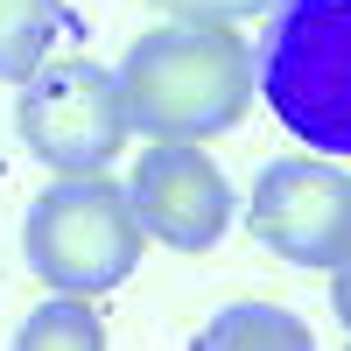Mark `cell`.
<instances>
[{"mask_svg":"<svg viewBox=\"0 0 351 351\" xmlns=\"http://www.w3.org/2000/svg\"><path fill=\"white\" fill-rule=\"evenodd\" d=\"M14 127L28 141V155L49 169H106L112 155L127 148V99L120 77L92 56H43L36 71L21 77V106Z\"/></svg>","mask_w":351,"mask_h":351,"instance_id":"cell-4","label":"cell"},{"mask_svg":"<svg viewBox=\"0 0 351 351\" xmlns=\"http://www.w3.org/2000/svg\"><path fill=\"white\" fill-rule=\"evenodd\" d=\"M14 344H21V351H99V344H106V324H99L92 295L56 288L49 302H36V309L14 324Z\"/></svg>","mask_w":351,"mask_h":351,"instance_id":"cell-8","label":"cell"},{"mask_svg":"<svg viewBox=\"0 0 351 351\" xmlns=\"http://www.w3.org/2000/svg\"><path fill=\"white\" fill-rule=\"evenodd\" d=\"M253 92L309 141V155H351V0H274L253 43Z\"/></svg>","mask_w":351,"mask_h":351,"instance_id":"cell-2","label":"cell"},{"mask_svg":"<svg viewBox=\"0 0 351 351\" xmlns=\"http://www.w3.org/2000/svg\"><path fill=\"white\" fill-rule=\"evenodd\" d=\"M246 232L288 267H337L351 253V176L330 155H288L253 176Z\"/></svg>","mask_w":351,"mask_h":351,"instance_id":"cell-5","label":"cell"},{"mask_svg":"<svg viewBox=\"0 0 351 351\" xmlns=\"http://www.w3.org/2000/svg\"><path fill=\"white\" fill-rule=\"evenodd\" d=\"M330 274V309H337V324H344V337H351V253L337 260V267H324Z\"/></svg>","mask_w":351,"mask_h":351,"instance_id":"cell-11","label":"cell"},{"mask_svg":"<svg viewBox=\"0 0 351 351\" xmlns=\"http://www.w3.org/2000/svg\"><path fill=\"white\" fill-rule=\"evenodd\" d=\"M127 204L141 232L176 253H211L239 211V197H232L225 169L204 155V141H148L127 176Z\"/></svg>","mask_w":351,"mask_h":351,"instance_id":"cell-6","label":"cell"},{"mask_svg":"<svg viewBox=\"0 0 351 351\" xmlns=\"http://www.w3.org/2000/svg\"><path fill=\"white\" fill-rule=\"evenodd\" d=\"M204 351H309V324L288 316L281 302H225L197 330Z\"/></svg>","mask_w":351,"mask_h":351,"instance_id":"cell-7","label":"cell"},{"mask_svg":"<svg viewBox=\"0 0 351 351\" xmlns=\"http://www.w3.org/2000/svg\"><path fill=\"white\" fill-rule=\"evenodd\" d=\"M141 232L127 183L106 169H56V183L28 204L21 218V253L49 288H77V295H106L141 267Z\"/></svg>","mask_w":351,"mask_h":351,"instance_id":"cell-3","label":"cell"},{"mask_svg":"<svg viewBox=\"0 0 351 351\" xmlns=\"http://www.w3.org/2000/svg\"><path fill=\"white\" fill-rule=\"evenodd\" d=\"M169 21H218V28H246L274 8V0H155Z\"/></svg>","mask_w":351,"mask_h":351,"instance_id":"cell-10","label":"cell"},{"mask_svg":"<svg viewBox=\"0 0 351 351\" xmlns=\"http://www.w3.org/2000/svg\"><path fill=\"white\" fill-rule=\"evenodd\" d=\"M127 127L148 141H211L253 106V43L218 21H169L134 36L120 56Z\"/></svg>","mask_w":351,"mask_h":351,"instance_id":"cell-1","label":"cell"},{"mask_svg":"<svg viewBox=\"0 0 351 351\" xmlns=\"http://www.w3.org/2000/svg\"><path fill=\"white\" fill-rule=\"evenodd\" d=\"M64 36V0H0V84H21Z\"/></svg>","mask_w":351,"mask_h":351,"instance_id":"cell-9","label":"cell"}]
</instances>
